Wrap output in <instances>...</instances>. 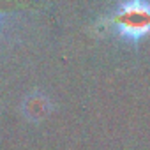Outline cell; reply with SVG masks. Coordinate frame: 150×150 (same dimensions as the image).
Returning a JSON list of instances; mask_svg holds the SVG:
<instances>
[{"mask_svg": "<svg viewBox=\"0 0 150 150\" xmlns=\"http://www.w3.org/2000/svg\"><path fill=\"white\" fill-rule=\"evenodd\" d=\"M115 34L131 44L150 35V2H122L108 16Z\"/></svg>", "mask_w": 150, "mask_h": 150, "instance_id": "obj_1", "label": "cell"}, {"mask_svg": "<svg viewBox=\"0 0 150 150\" xmlns=\"http://www.w3.org/2000/svg\"><path fill=\"white\" fill-rule=\"evenodd\" d=\"M48 111H50V101L41 94L37 97H28L25 101V113L28 118H42Z\"/></svg>", "mask_w": 150, "mask_h": 150, "instance_id": "obj_2", "label": "cell"}, {"mask_svg": "<svg viewBox=\"0 0 150 150\" xmlns=\"http://www.w3.org/2000/svg\"><path fill=\"white\" fill-rule=\"evenodd\" d=\"M0 21H2V14H0Z\"/></svg>", "mask_w": 150, "mask_h": 150, "instance_id": "obj_3", "label": "cell"}]
</instances>
